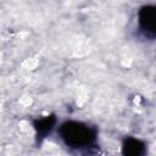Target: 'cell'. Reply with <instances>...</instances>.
I'll return each mask as SVG.
<instances>
[{
	"instance_id": "7a4b0ae2",
	"label": "cell",
	"mask_w": 156,
	"mask_h": 156,
	"mask_svg": "<svg viewBox=\"0 0 156 156\" xmlns=\"http://www.w3.org/2000/svg\"><path fill=\"white\" fill-rule=\"evenodd\" d=\"M156 7L144 5L138 11V28L144 38L154 40L156 35Z\"/></svg>"
},
{
	"instance_id": "3957f363",
	"label": "cell",
	"mask_w": 156,
	"mask_h": 156,
	"mask_svg": "<svg viewBox=\"0 0 156 156\" xmlns=\"http://www.w3.org/2000/svg\"><path fill=\"white\" fill-rule=\"evenodd\" d=\"M56 117L54 115H49V116H44L40 118H37L33 122V127L35 130V138L40 143L41 140H44L55 128L56 126Z\"/></svg>"
},
{
	"instance_id": "277c9868",
	"label": "cell",
	"mask_w": 156,
	"mask_h": 156,
	"mask_svg": "<svg viewBox=\"0 0 156 156\" xmlns=\"http://www.w3.org/2000/svg\"><path fill=\"white\" fill-rule=\"evenodd\" d=\"M146 152V143L135 136H126L122 141V154L128 156H141Z\"/></svg>"
},
{
	"instance_id": "6da1fadb",
	"label": "cell",
	"mask_w": 156,
	"mask_h": 156,
	"mask_svg": "<svg viewBox=\"0 0 156 156\" xmlns=\"http://www.w3.org/2000/svg\"><path fill=\"white\" fill-rule=\"evenodd\" d=\"M58 136L62 143L77 151H89L96 145L98 130L82 121H65L58 127Z\"/></svg>"
}]
</instances>
